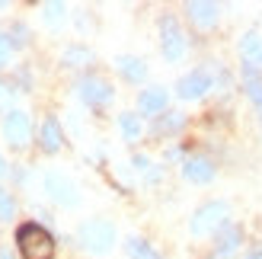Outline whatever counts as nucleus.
Here are the masks:
<instances>
[{
    "instance_id": "obj_15",
    "label": "nucleus",
    "mask_w": 262,
    "mask_h": 259,
    "mask_svg": "<svg viewBox=\"0 0 262 259\" xmlns=\"http://www.w3.org/2000/svg\"><path fill=\"white\" fill-rule=\"evenodd\" d=\"M61 125L55 122V119H45L42 122V150H48V154H55V150H61Z\"/></svg>"
},
{
    "instance_id": "obj_5",
    "label": "nucleus",
    "mask_w": 262,
    "mask_h": 259,
    "mask_svg": "<svg viewBox=\"0 0 262 259\" xmlns=\"http://www.w3.org/2000/svg\"><path fill=\"white\" fill-rule=\"evenodd\" d=\"M4 138L10 141L13 147H26L32 138V122L26 112H10L4 119Z\"/></svg>"
},
{
    "instance_id": "obj_13",
    "label": "nucleus",
    "mask_w": 262,
    "mask_h": 259,
    "mask_svg": "<svg viewBox=\"0 0 262 259\" xmlns=\"http://www.w3.org/2000/svg\"><path fill=\"white\" fill-rule=\"evenodd\" d=\"M240 247V227H233V224H224L217 230V243H214V253L217 256H230V253H237Z\"/></svg>"
},
{
    "instance_id": "obj_28",
    "label": "nucleus",
    "mask_w": 262,
    "mask_h": 259,
    "mask_svg": "<svg viewBox=\"0 0 262 259\" xmlns=\"http://www.w3.org/2000/svg\"><path fill=\"white\" fill-rule=\"evenodd\" d=\"M7 173V163H4V157H0V176H4Z\"/></svg>"
},
{
    "instance_id": "obj_14",
    "label": "nucleus",
    "mask_w": 262,
    "mask_h": 259,
    "mask_svg": "<svg viewBox=\"0 0 262 259\" xmlns=\"http://www.w3.org/2000/svg\"><path fill=\"white\" fill-rule=\"evenodd\" d=\"M115 68H119V74L125 77V80H131V83H138V80H144V77H147L144 61H141V58H131V55H122L119 61H115Z\"/></svg>"
},
{
    "instance_id": "obj_23",
    "label": "nucleus",
    "mask_w": 262,
    "mask_h": 259,
    "mask_svg": "<svg viewBox=\"0 0 262 259\" xmlns=\"http://www.w3.org/2000/svg\"><path fill=\"white\" fill-rule=\"evenodd\" d=\"M45 16H48V23H58L64 16V4H45Z\"/></svg>"
},
{
    "instance_id": "obj_4",
    "label": "nucleus",
    "mask_w": 262,
    "mask_h": 259,
    "mask_svg": "<svg viewBox=\"0 0 262 259\" xmlns=\"http://www.w3.org/2000/svg\"><path fill=\"white\" fill-rule=\"evenodd\" d=\"M160 45H163V58L166 61H179L182 55H186V35H182L179 23L173 16L160 19Z\"/></svg>"
},
{
    "instance_id": "obj_9",
    "label": "nucleus",
    "mask_w": 262,
    "mask_h": 259,
    "mask_svg": "<svg viewBox=\"0 0 262 259\" xmlns=\"http://www.w3.org/2000/svg\"><path fill=\"white\" fill-rule=\"evenodd\" d=\"M182 176H186L189 183H211L214 179V163L208 157H189L182 163Z\"/></svg>"
},
{
    "instance_id": "obj_6",
    "label": "nucleus",
    "mask_w": 262,
    "mask_h": 259,
    "mask_svg": "<svg viewBox=\"0 0 262 259\" xmlns=\"http://www.w3.org/2000/svg\"><path fill=\"white\" fill-rule=\"evenodd\" d=\"M208 90H211V77H208V71H192V74H186L176 83V93L182 99H199V96L208 93Z\"/></svg>"
},
{
    "instance_id": "obj_20",
    "label": "nucleus",
    "mask_w": 262,
    "mask_h": 259,
    "mask_svg": "<svg viewBox=\"0 0 262 259\" xmlns=\"http://www.w3.org/2000/svg\"><path fill=\"white\" fill-rule=\"evenodd\" d=\"M13 211H16V205H13L10 192H7V189H0V218H4V221H10Z\"/></svg>"
},
{
    "instance_id": "obj_3",
    "label": "nucleus",
    "mask_w": 262,
    "mask_h": 259,
    "mask_svg": "<svg viewBox=\"0 0 262 259\" xmlns=\"http://www.w3.org/2000/svg\"><path fill=\"white\" fill-rule=\"evenodd\" d=\"M224 224H227V205L224 202H208L192 214L189 230L195 237H205V234H217Z\"/></svg>"
},
{
    "instance_id": "obj_1",
    "label": "nucleus",
    "mask_w": 262,
    "mask_h": 259,
    "mask_svg": "<svg viewBox=\"0 0 262 259\" xmlns=\"http://www.w3.org/2000/svg\"><path fill=\"white\" fill-rule=\"evenodd\" d=\"M16 243H19V253L26 259H51L55 256V237L42 224H23L16 230Z\"/></svg>"
},
{
    "instance_id": "obj_24",
    "label": "nucleus",
    "mask_w": 262,
    "mask_h": 259,
    "mask_svg": "<svg viewBox=\"0 0 262 259\" xmlns=\"http://www.w3.org/2000/svg\"><path fill=\"white\" fill-rule=\"evenodd\" d=\"M7 106H10V87L0 83V112H7Z\"/></svg>"
},
{
    "instance_id": "obj_21",
    "label": "nucleus",
    "mask_w": 262,
    "mask_h": 259,
    "mask_svg": "<svg viewBox=\"0 0 262 259\" xmlns=\"http://www.w3.org/2000/svg\"><path fill=\"white\" fill-rule=\"evenodd\" d=\"M10 51H13V42H10V35L0 32V71L10 64Z\"/></svg>"
},
{
    "instance_id": "obj_8",
    "label": "nucleus",
    "mask_w": 262,
    "mask_h": 259,
    "mask_svg": "<svg viewBox=\"0 0 262 259\" xmlns=\"http://www.w3.org/2000/svg\"><path fill=\"white\" fill-rule=\"evenodd\" d=\"M45 189H48V196L61 202V205H77V189L71 179H64L61 173H48L45 176Z\"/></svg>"
},
{
    "instance_id": "obj_19",
    "label": "nucleus",
    "mask_w": 262,
    "mask_h": 259,
    "mask_svg": "<svg viewBox=\"0 0 262 259\" xmlns=\"http://www.w3.org/2000/svg\"><path fill=\"white\" fill-rule=\"evenodd\" d=\"M182 125H186V119H182V112H169L166 119H160V125H157V132L169 135V132H179Z\"/></svg>"
},
{
    "instance_id": "obj_22",
    "label": "nucleus",
    "mask_w": 262,
    "mask_h": 259,
    "mask_svg": "<svg viewBox=\"0 0 262 259\" xmlns=\"http://www.w3.org/2000/svg\"><path fill=\"white\" fill-rule=\"evenodd\" d=\"M246 96H250L256 106H262V80H246Z\"/></svg>"
},
{
    "instance_id": "obj_7",
    "label": "nucleus",
    "mask_w": 262,
    "mask_h": 259,
    "mask_svg": "<svg viewBox=\"0 0 262 259\" xmlns=\"http://www.w3.org/2000/svg\"><path fill=\"white\" fill-rule=\"evenodd\" d=\"M77 90H80L83 102H90V106H102V102L112 99V87L102 80V77H83Z\"/></svg>"
},
{
    "instance_id": "obj_2",
    "label": "nucleus",
    "mask_w": 262,
    "mask_h": 259,
    "mask_svg": "<svg viewBox=\"0 0 262 259\" xmlns=\"http://www.w3.org/2000/svg\"><path fill=\"white\" fill-rule=\"evenodd\" d=\"M80 243L90 250V253H109L112 243H115V227L102 218H93V221H83L80 230H77Z\"/></svg>"
},
{
    "instance_id": "obj_17",
    "label": "nucleus",
    "mask_w": 262,
    "mask_h": 259,
    "mask_svg": "<svg viewBox=\"0 0 262 259\" xmlns=\"http://www.w3.org/2000/svg\"><path fill=\"white\" fill-rule=\"evenodd\" d=\"M128 256H131V259H160L150 243H144V240H138V237L128 240Z\"/></svg>"
},
{
    "instance_id": "obj_27",
    "label": "nucleus",
    "mask_w": 262,
    "mask_h": 259,
    "mask_svg": "<svg viewBox=\"0 0 262 259\" xmlns=\"http://www.w3.org/2000/svg\"><path fill=\"white\" fill-rule=\"evenodd\" d=\"M0 259H13V253H10V247H0Z\"/></svg>"
},
{
    "instance_id": "obj_11",
    "label": "nucleus",
    "mask_w": 262,
    "mask_h": 259,
    "mask_svg": "<svg viewBox=\"0 0 262 259\" xmlns=\"http://www.w3.org/2000/svg\"><path fill=\"white\" fill-rule=\"evenodd\" d=\"M166 106V90L163 87H150V90H144V93L138 96V109L144 115H154V112H163Z\"/></svg>"
},
{
    "instance_id": "obj_26",
    "label": "nucleus",
    "mask_w": 262,
    "mask_h": 259,
    "mask_svg": "<svg viewBox=\"0 0 262 259\" xmlns=\"http://www.w3.org/2000/svg\"><path fill=\"white\" fill-rule=\"evenodd\" d=\"M246 259H262V247H256V250H250V253H246Z\"/></svg>"
},
{
    "instance_id": "obj_25",
    "label": "nucleus",
    "mask_w": 262,
    "mask_h": 259,
    "mask_svg": "<svg viewBox=\"0 0 262 259\" xmlns=\"http://www.w3.org/2000/svg\"><path fill=\"white\" fill-rule=\"evenodd\" d=\"M135 166H138V170H147L150 163H147V157H135Z\"/></svg>"
},
{
    "instance_id": "obj_12",
    "label": "nucleus",
    "mask_w": 262,
    "mask_h": 259,
    "mask_svg": "<svg viewBox=\"0 0 262 259\" xmlns=\"http://www.w3.org/2000/svg\"><path fill=\"white\" fill-rule=\"evenodd\" d=\"M186 13H189V19L195 26H202V29H208V26L217 23V7L214 4H202V0H195V4L186 7Z\"/></svg>"
},
{
    "instance_id": "obj_18",
    "label": "nucleus",
    "mask_w": 262,
    "mask_h": 259,
    "mask_svg": "<svg viewBox=\"0 0 262 259\" xmlns=\"http://www.w3.org/2000/svg\"><path fill=\"white\" fill-rule=\"evenodd\" d=\"M90 61H93V55H90L86 48H80V45H74V48L64 51V64H74V68H77V64H90Z\"/></svg>"
},
{
    "instance_id": "obj_16",
    "label": "nucleus",
    "mask_w": 262,
    "mask_h": 259,
    "mask_svg": "<svg viewBox=\"0 0 262 259\" xmlns=\"http://www.w3.org/2000/svg\"><path fill=\"white\" fill-rule=\"evenodd\" d=\"M119 128H122L125 141H138L141 138V119H138L135 112H122L119 115Z\"/></svg>"
},
{
    "instance_id": "obj_10",
    "label": "nucleus",
    "mask_w": 262,
    "mask_h": 259,
    "mask_svg": "<svg viewBox=\"0 0 262 259\" xmlns=\"http://www.w3.org/2000/svg\"><path fill=\"white\" fill-rule=\"evenodd\" d=\"M240 55L246 64H253V68H262V35L259 32H246L240 38Z\"/></svg>"
}]
</instances>
